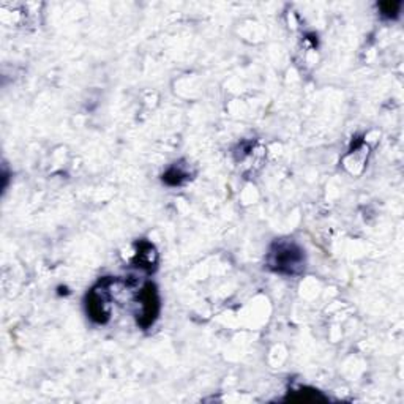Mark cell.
<instances>
[{"label":"cell","instance_id":"obj_1","mask_svg":"<svg viewBox=\"0 0 404 404\" xmlns=\"http://www.w3.org/2000/svg\"><path fill=\"white\" fill-rule=\"evenodd\" d=\"M267 266L280 275H299L305 268L304 248L292 240H277L268 249Z\"/></svg>","mask_w":404,"mask_h":404},{"label":"cell","instance_id":"obj_2","mask_svg":"<svg viewBox=\"0 0 404 404\" xmlns=\"http://www.w3.org/2000/svg\"><path fill=\"white\" fill-rule=\"evenodd\" d=\"M141 313H138V322L143 327H149L158 314V292L155 285H145L139 296Z\"/></svg>","mask_w":404,"mask_h":404},{"label":"cell","instance_id":"obj_3","mask_svg":"<svg viewBox=\"0 0 404 404\" xmlns=\"http://www.w3.org/2000/svg\"><path fill=\"white\" fill-rule=\"evenodd\" d=\"M87 313L91 314V318L97 322H106L109 318V310H107V300L103 297V294H100L97 289H93L87 296Z\"/></svg>","mask_w":404,"mask_h":404},{"label":"cell","instance_id":"obj_4","mask_svg":"<svg viewBox=\"0 0 404 404\" xmlns=\"http://www.w3.org/2000/svg\"><path fill=\"white\" fill-rule=\"evenodd\" d=\"M400 6H401V4H400V2H386V4H381V5H379V8H381V11H382V15H384V16L395 18L396 15H398Z\"/></svg>","mask_w":404,"mask_h":404}]
</instances>
